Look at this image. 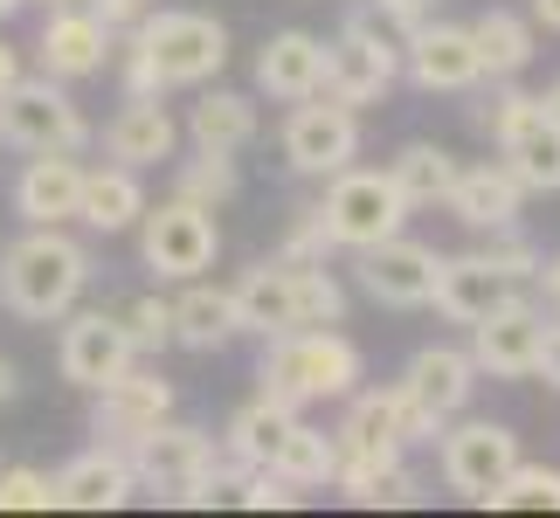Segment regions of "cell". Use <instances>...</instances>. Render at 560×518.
<instances>
[{
  "instance_id": "1",
  "label": "cell",
  "mask_w": 560,
  "mask_h": 518,
  "mask_svg": "<svg viewBox=\"0 0 560 518\" xmlns=\"http://www.w3.org/2000/svg\"><path fill=\"white\" fill-rule=\"evenodd\" d=\"M83 291H91V249L62 235V222H42L0 249V305L28 326H56L83 305Z\"/></svg>"
},
{
  "instance_id": "2",
  "label": "cell",
  "mask_w": 560,
  "mask_h": 518,
  "mask_svg": "<svg viewBox=\"0 0 560 518\" xmlns=\"http://www.w3.org/2000/svg\"><path fill=\"white\" fill-rule=\"evenodd\" d=\"M360 374H368V360H360V345L339 332V326H291L264 339V395L284 401V408H305V401H347Z\"/></svg>"
},
{
  "instance_id": "3",
  "label": "cell",
  "mask_w": 560,
  "mask_h": 518,
  "mask_svg": "<svg viewBox=\"0 0 560 518\" xmlns=\"http://www.w3.org/2000/svg\"><path fill=\"white\" fill-rule=\"evenodd\" d=\"M125 35L139 42L160 91H201L229 62V28L214 14H194V8H145Z\"/></svg>"
},
{
  "instance_id": "4",
  "label": "cell",
  "mask_w": 560,
  "mask_h": 518,
  "mask_svg": "<svg viewBox=\"0 0 560 518\" xmlns=\"http://www.w3.org/2000/svg\"><path fill=\"white\" fill-rule=\"evenodd\" d=\"M0 145L8 153H83L91 145V118L77 111L70 83L14 76L0 91Z\"/></svg>"
},
{
  "instance_id": "5",
  "label": "cell",
  "mask_w": 560,
  "mask_h": 518,
  "mask_svg": "<svg viewBox=\"0 0 560 518\" xmlns=\"http://www.w3.org/2000/svg\"><path fill=\"white\" fill-rule=\"evenodd\" d=\"M408 208L401 187L387 180V166H339L326 180V201H318V222H326L332 249H368L381 235H401L408 228Z\"/></svg>"
},
{
  "instance_id": "6",
  "label": "cell",
  "mask_w": 560,
  "mask_h": 518,
  "mask_svg": "<svg viewBox=\"0 0 560 518\" xmlns=\"http://www.w3.org/2000/svg\"><path fill=\"white\" fill-rule=\"evenodd\" d=\"M139 256L160 284H187V276H208L214 270V249H222V228H214V208H194V201H145L139 214Z\"/></svg>"
},
{
  "instance_id": "7",
  "label": "cell",
  "mask_w": 560,
  "mask_h": 518,
  "mask_svg": "<svg viewBox=\"0 0 560 518\" xmlns=\"http://www.w3.org/2000/svg\"><path fill=\"white\" fill-rule=\"evenodd\" d=\"M332 443H339V457L387 463V457H408L416 443H436V422L401 395V380L395 387H353V395H347V422L332 428Z\"/></svg>"
},
{
  "instance_id": "8",
  "label": "cell",
  "mask_w": 560,
  "mask_h": 518,
  "mask_svg": "<svg viewBox=\"0 0 560 518\" xmlns=\"http://www.w3.org/2000/svg\"><path fill=\"white\" fill-rule=\"evenodd\" d=\"M436 463L443 484L457 491L464 505H485L491 491L505 484V470L520 463V436L505 422H443L436 428Z\"/></svg>"
},
{
  "instance_id": "9",
  "label": "cell",
  "mask_w": 560,
  "mask_h": 518,
  "mask_svg": "<svg viewBox=\"0 0 560 518\" xmlns=\"http://www.w3.org/2000/svg\"><path fill=\"white\" fill-rule=\"evenodd\" d=\"M284 160L305 180H332L339 166L360 160V111H347L332 97H298L284 118Z\"/></svg>"
},
{
  "instance_id": "10",
  "label": "cell",
  "mask_w": 560,
  "mask_h": 518,
  "mask_svg": "<svg viewBox=\"0 0 560 518\" xmlns=\"http://www.w3.org/2000/svg\"><path fill=\"white\" fill-rule=\"evenodd\" d=\"M436 263L443 256L416 243V235H381V243L368 249H353V276H360V291L374 297V305L387 311H422L429 305V291H436Z\"/></svg>"
},
{
  "instance_id": "11",
  "label": "cell",
  "mask_w": 560,
  "mask_h": 518,
  "mask_svg": "<svg viewBox=\"0 0 560 518\" xmlns=\"http://www.w3.org/2000/svg\"><path fill=\"white\" fill-rule=\"evenodd\" d=\"M401 76L416 83V91L429 97H464V91H478L485 70H478V49H470V28L464 21H416L401 42Z\"/></svg>"
},
{
  "instance_id": "12",
  "label": "cell",
  "mask_w": 560,
  "mask_h": 518,
  "mask_svg": "<svg viewBox=\"0 0 560 518\" xmlns=\"http://www.w3.org/2000/svg\"><path fill=\"white\" fill-rule=\"evenodd\" d=\"M125 457H132L139 491H153V498H174L180 484L208 478V470L222 463V449H214L208 428H194V422H166V415H160L132 449H125Z\"/></svg>"
},
{
  "instance_id": "13",
  "label": "cell",
  "mask_w": 560,
  "mask_h": 518,
  "mask_svg": "<svg viewBox=\"0 0 560 518\" xmlns=\"http://www.w3.org/2000/svg\"><path fill=\"white\" fill-rule=\"evenodd\" d=\"M62 326V339H56V366H62V380L70 387H83V395H91V387H104L112 374H125V366H132L139 353H132V332H125V318L118 311H62L56 318Z\"/></svg>"
},
{
  "instance_id": "14",
  "label": "cell",
  "mask_w": 560,
  "mask_h": 518,
  "mask_svg": "<svg viewBox=\"0 0 560 518\" xmlns=\"http://www.w3.org/2000/svg\"><path fill=\"white\" fill-rule=\"evenodd\" d=\"M118 49V28L104 21L97 8H49V21H42V35H35V62H42V76H56V83H83V76H97L104 62H112Z\"/></svg>"
},
{
  "instance_id": "15",
  "label": "cell",
  "mask_w": 560,
  "mask_h": 518,
  "mask_svg": "<svg viewBox=\"0 0 560 518\" xmlns=\"http://www.w3.org/2000/svg\"><path fill=\"white\" fill-rule=\"evenodd\" d=\"M160 415H174V380H160V374L125 366V374H112L104 387H91V428H97V443H112V449H132Z\"/></svg>"
},
{
  "instance_id": "16",
  "label": "cell",
  "mask_w": 560,
  "mask_h": 518,
  "mask_svg": "<svg viewBox=\"0 0 560 518\" xmlns=\"http://www.w3.org/2000/svg\"><path fill=\"white\" fill-rule=\"evenodd\" d=\"M540 339H547V311H533L526 297H512V305H499L491 318L470 326V366L491 374V380H533Z\"/></svg>"
},
{
  "instance_id": "17",
  "label": "cell",
  "mask_w": 560,
  "mask_h": 518,
  "mask_svg": "<svg viewBox=\"0 0 560 518\" xmlns=\"http://www.w3.org/2000/svg\"><path fill=\"white\" fill-rule=\"evenodd\" d=\"M512 297H520V284L470 249V256H443V263H436V291H429V305H436L450 326H478V318H491L499 305H512Z\"/></svg>"
},
{
  "instance_id": "18",
  "label": "cell",
  "mask_w": 560,
  "mask_h": 518,
  "mask_svg": "<svg viewBox=\"0 0 560 518\" xmlns=\"http://www.w3.org/2000/svg\"><path fill=\"white\" fill-rule=\"evenodd\" d=\"M401 395L443 428V422H457L470 408V395H478V366H470V353H457V345H422V353L408 360V374H401Z\"/></svg>"
},
{
  "instance_id": "19",
  "label": "cell",
  "mask_w": 560,
  "mask_h": 518,
  "mask_svg": "<svg viewBox=\"0 0 560 518\" xmlns=\"http://www.w3.org/2000/svg\"><path fill=\"white\" fill-rule=\"evenodd\" d=\"M49 491H56L62 511H118L139 491V478H132V457H125V449L97 443V449H83V457L62 463L49 478Z\"/></svg>"
},
{
  "instance_id": "20",
  "label": "cell",
  "mask_w": 560,
  "mask_h": 518,
  "mask_svg": "<svg viewBox=\"0 0 560 518\" xmlns=\"http://www.w3.org/2000/svg\"><path fill=\"white\" fill-rule=\"evenodd\" d=\"M77 193H83V160L77 153H21L14 214L28 228H42V222H77Z\"/></svg>"
},
{
  "instance_id": "21",
  "label": "cell",
  "mask_w": 560,
  "mask_h": 518,
  "mask_svg": "<svg viewBox=\"0 0 560 518\" xmlns=\"http://www.w3.org/2000/svg\"><path fill=\"white\" fill-rule=\"evenodd\" d=\"M443 208L457 214L464 228H512L526 214V187L512 180V166L505 160H485V166H457V180H450L443 193Z\"/></svg>"
},
{
  "instance_id": "22",
  "label": "cell",
  "mask_w": 560,
  "mask_h": 518,
  "mask_svg": "<svg viewBox=\"0 0 560 518\" xmlns=\"http://www.w3.org/2000/svg\"><path fill=\"white\" fill-rule=\"evenodd\" d=\"M229 297H235V326H243L249 339H277V332L298 326V284H291V263H284V256L249 263L229 284Z\"/></svg>"
},
{
  "instance_id": "23",
  "label": "cell",
  "mask_w": 560,
  "mask_h": 518,
  "mask_svg": "<svg viewBox=\"0 0 560 518\" xmlns=\"http://www.w3.org/2000/svg\"><path fill=\"white\" fill-rule=\"evenodd\" d=\"M174 145H180V125H174V111L160 104V91H153V97H125L118 118L104 125V153H112L118 166H132V173L174 160Z\"/></svg>"
},
{
  "instance_id": "24",
  "label": "cell",
  "mask_w": 560,
  "mask_h": 518,
  "mask_svg": "<svg viewBox=\"0 0 560 518\" xmlns=\"http://www.w3.org/2000/svg\"><path fill=\"white\" fill-rule=\"evenodd\" d=\"M318 76H326V35H312V28H277L264 49H256V83H264L277 104L312 97Z\"/></svg>"
},
{
  "instance_id": "25",
  "label": "cell",
  "mask_w": 560,
  "mask_h": 518,
  "mask_svg": "<svg viewBox=\"0 0 560 518\" xmlns=\"http://www.w3.org/2000/svg\"><path fill=\"white\" fill-rule=\"evenodd\" d=\"M332 491H339L347 505H360V511H408V505H422V478H416L401 457H387V463L339 457Z\"/></svg>"
},
{
  "instance_id": "26",
  "label": "cell",
  "mask_w": 560,
  "mask_h": 518,
  "mask_svg": "<svg viewBox=\"0 0 560 518\" xmlns=\"http://www.w3.org/2000/svg\"><path fill=\"white\" fill-rule=\"evenodd\" d=\"M145 214V187L132 166H83V193H77V222L97 235H125Z\"/></svg>"
},
{
  "instance_id": "27",
  "label": "cell",
  "mask_w": 560,
  "mask_h": 518,
  "mask_svg": "<svg viewBox=\"0 0 560 518\" xmlns=\"http://www.w3.org/2000/svg\"><path fill=\"white\" fill-rule=\"evenodd\" d=\"M464 28H470V49H478L485 83H499V76H526V62L540 56V35H533V21H526V14H512V8H485L478 21H464Z\"/></svg>"
},
{
  "instance_id": "28",
  "label": "cell",
  "mask_w": 560,
  "mask_h": 518,
  "mask_svg": "<svg viewBox=\"0 0 560 518\" xmlns=\"http://www.w3.org/2000/svg\"><path fill=\"white\" fill-rule=\"evenodd\" d=\"M229 339H243V326H235V297L201 284V276H187V291L174 297V345H187V353H222Z\"/></svg>"
},
{
  "instance_id": "29",
  "label": "cell",
  "mask_w": 560,
  "mask_h": 518,
  "mask_svg": "<svg viewBox=\"0 0 560 518\" xmlns=\"http://www.w3.org/2000/svg\"><path fill=\"white\" fill-rule=\"evenodd\" d=\"M387 180L401 187L408 208H443L450 180H457V153H443L436 139H408L395 160H387Z\"/></svg>"
},
{
  "instance_id": "30",
  "label": "cell",
  "mask_w": 560,
  "mask_h": 518,
  "mask_svg": "<svg viewBox=\"0 0 560 518\" xmlns=\"http://www.w3.org/2000/svg\"><path fill=\"white\" fill-rule=\"evenodd\" d=\"M187 139L194 145H214V153H243L256 139V104L243 91H201L187 111Z\"/></svg>"
},
{
  "instance_id": "31",
  "label": "cell",
  "mask_w": 560,
  "mask_h": 518,
  "mask_svg": "<svg viewBox=\"0 0 560 518\" xmlns=\"http://www.w3.org/2000/svg\"><path fill=\"white\" fill-rule=\"evenodd\" d=\"M505 166H512V180H520L526 193H560V125L540 111V118H526L520 132H512L505 145Z\"/></svg>"
},
{
  "instance_id": "32",
  "label": "cell",
  "mask_w": 560,
  "mask_h": 518,
  "mask_svg": "<svg viewBox=\"0 0 560 518\" xmlns=\"http://www.w3.org/2000/svg\"><path fill=\"white\" fill-rule=\"evenodd\" d=\"M298 422V408H284V401H270V395H256L249 408H235L229 415V436H222V457H235V463H270L277 457V443H284V428Z\"/></svg>"
},
{
  "instance_id": "33",
  "label": "cell",
  "mask_w": 560,
  "mask_h": 518,
  "mask_svg": "<svg viewBox=\"0 0 560 518\" xmlns=\"http://www.w3.org/2000/svg\"><path fill=\"white\" fill-rule=\"evenodd\" d=\"M270 470L284 484H298V491H318V484H332V470H339V443L326 428H312V422H291L284 443H277V457H270Z\"/></svg>"
},
{
  "instance_id": "34",
  "label": "cell",
  "mask_w": 560,
  "mask_h": 518,
  "mask_svg": "<svg viewBox=\"0 0 560 518\" xmlns=\"http://www.w3.org/2000/svg\"><path fill=\"white\" fill-rule=\"evenodd\" d=\"M174 193L194 208H229L243 193V173L235 153H214V145H194V160H174Z\"/></svg>"
},
{
  "instance_id": "35",
  "label": "cell",
  "mask_w": 560,
  "mask_h": 518,
  "mask_svg": "<svg viewBox=\"0 0 560 518\" xmlns=\"http://www.w3.org/2000/svg\"><path fill=\"white\" fill-rule=\"evenodd\" d=\"M491 511H560V470L553 463H512L505 470V484L485 498Z\"/></svg>"
},
{
  "instance_id": "36",
  "label": "cell",
  "mask_w": 560,
  "mask_h": 518,
  "mask_svg": "<svg viewBox=\"0 0 560 518\" xmlns=\"http://www.w3.org/2000/svg\"><path fill=\"white\" fill-rule=\"evenodd\" d=\"M298 284V326H347V291L326 263H291Z\"/></svg>"
},
{
  "instance_id": "37",
  "label": "cell",
  "mask_w": 560,
  "mask_h": 518,
  "mask_svg": "<svg viewBox=\"0 0 560 518\" xmlns=\"http://www.w3.org/2000/svg\"><path fill=\"white\" fill-rule=\"evenodd\" d=\"M485 263H499L505 276H512V284H533V276H540V263H547V256L540 249H533V235H520V222H512V228H485Z\"/></svg>"
},
{
  "instance_id": "38",
  "label": "cell",
  "mask_w": 560,
  "mask_h": 518,
  "mask_svg": "<svg viewBox=\"0 0 560 518\" xmlns=\"http://www.w3.org/2000/svg\"><path fill=\"white\" fill-rule=\"evenodd\" d=\"M118 318L132 332V353H166L174 345V297H132Z\"/></svg>"
},
{
  "instance_id": "39",
  "label": "cell",
  "mask_w": 560,
  "mask_h": 518,
  "mask_svg": "<svg viewBox=\"0 0 560 518\" xmlns=\"http://www.w3.org/2000/svg\"><path fill=\"white\" fill-rule=\"evenodd\" d=\"M298 498H305V491L284 484L270 463H249L243 478H235V505H243V511H291Z\"/></svg>"
},
{
  "instance_id": "40",
  "label": "cell",
  "mask_w": 560,
  "mask_h": 518,
  "mask_svg": "<svg viewBox=\"0 0 560 518\" xmlns=\"http://www.w3.org/2000/svg\"><path fill=\"white\" fill-rule=\"evenodd\" d=\"M56 491H49V470L35 463H0V511H49Z\"/></svg>"
},
{
  "instance_id": "41",
  "label": "cell",
  "mask_w": 560,
  "mask_h": 518,
  "mask_svg": "<svg viewBox=\"0 0 560 518\" xmlns=\"http://www.w3.org/2000/svg\"><path fill=\"white\" fill-rule=\"evenodd\" d=\"M326 249H332V235H326V222H318V208H298V222H291V235H284V263H326Z\"/></svg>"
},
{
  "instance_id": "42",
  "label": "cell",
  "mask_w": 560,
  "mask_h": 518,
  "mask_svg": "<svg viewBox=\"0 0 560 518\" xmlns=\"http://www.w3.org/2000/svg\"><path fill=\"white\" fill-rule=\"evenodd\" d=\"M83 8H97L112 28H132V21H139L145 8H160V0H83Z\"/></svg>"
},
{
  "instance_id": "43",
  "label": "cell",
  "mask_w": 560,
  "mask_h": 518,
  "mask_svg": "<svg viewBox=\"0 0 560 518\" xmlns=\"http://www.w3.org/2000/svg\"><path fill=\"white\" fill-rule=\"evenodd\" d=\"M533 374H547V387H560V318H547V339H540V366Z\"/></svg>"
},
{
  "instance_id": "44",
  "label": "cell",
  "mask_w": 560,
  "mask_h": 518,
  "mask_svg": "<svg viewBox=\"0 0 560 518\" xmlns=\"http://www.w3.org/2000/svg\"><path fill=\"white\" fill-rule=\"evenodd\" d=\"M387 14H401V21H422V14H436V0H381Z\"/></svg>"
},
{
  "instance_id": "45",
  "label": "cell",
  "mask_w": 560,
  "mask_h": 518,
  "mask_svg": "<svg viewBox=\"0 0 560 518\" xmlns=\"http://www.w3.org/2000/svg\"><path fill=\"white\" fill-rule=\"evenodd\" d=\"M14 76H21V49H14V42H0V91H8Z\"/></svg>"
},
{
  "instance_id": "46",
  "label": "cell",
  "mask_w": 560,
  "mask_h": 518,
  "mask_svg": "<svg viewBox=\"0 0 560 518\" xmlns=\"http://www.w3.org/2000/svg\"><path fill=\"white\" fill-rule=\"evenodd\" d=\"M540 284H547V305L560 311V256H553V263H540Z\"/></svg>"
},
{
  "instance_id": "47",
  "label": "cell",
  "mask_w": 560,
  "mask_h": 518,
  "mask_svg": "<svg viewBox=\"0 0 560 518\" xmlns=\"http://www.w3.org/2000/svg\"><path fill=\"white\" fill-rule=\"evenodd\" d=\"M533 21H540V28H553V35H560V0H533Z\"/></svg>"
},
{
  "instance_id": "48",
  "label": "cell",
  "mask_w": 560,
  "mask_h": 518,
  "mask_svg": "<svg viewBox=\"0 0 560 518\" xmlns=\"http://www.w3.org/2000/svg\"><path fill=\"white\" fill-rule=\"evenodd\" d=\"M21 395V380H14V360H0V408H8Z\"/></svg>"
},
{
  "instance_id": "49",
  "label": "cell",
  "mask_w": 560,
  "mask_h": 518,
  "mask_svg": "<svg viewBox=\"0 0 560 518\" xmlns=\"http://www.w3.org/2000/svg\"><path fill=\"white\" fill-rule=\"evenodd\" d=\"M540 104H547V118H553V125H560V76H553V83H547V97H540Z\"/></svg>"
},
{
  "instance_id": "50",
  "label": "cell",
  "mask_w": 560,
  "mask_h": 518,
  "mask_svg": "<svg viewBox=\"0 0 560 518\" xmlns=\"http://www.w3.org/2000/svg\"><path fill=\"white\" fill-rule=\"evenodd\" d=\"M21 8H28V0H0V21H14Z\"/></svg>"
}]
</instances>
